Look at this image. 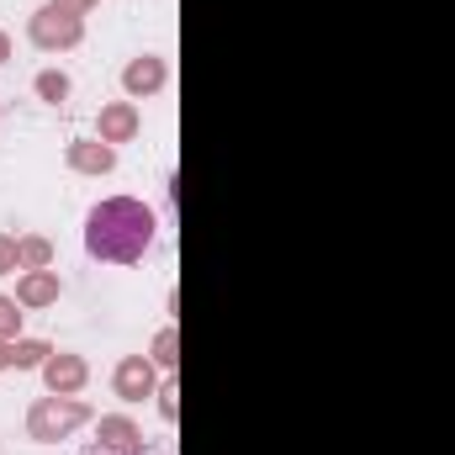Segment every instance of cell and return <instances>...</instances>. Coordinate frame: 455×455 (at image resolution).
Wrapping results in <instances>:
<instances>
[{
  "instance_id": "cell-11",
  "label": "cell",
  "mask_w": 455,
  "mask_h": 455,
  "mask_svg": "<svg viewBox=\"0 0 455 455\" xmlns=\"http://www.w3.org/2000/svg\"><path fill=\"white\" fill-rule=\"evenodd\" d=\"M16 254H21L27 265H43V259H48V243H43V238H27V243H21Z\"/></svg>"
},
{
  "instance_id": "cell-9",
  "label": "cell",
  "mask_w": 455,
  "mask_h": 455,
  "mask_svg": "<svg viewBox=\"0 0 455 455\" xmlns=\"http://www.w3.org/2000/svg\"><path fill=\"white\" fill-rule=\"evenodd\" d=\"M132 122H138L132 107H112V112L101 116V132H107V138H127V132H132Z\"/></svg>"
},
{
  "instance_id": "cell-7",
  "label": "cell",
  "mask_w": 455,
  "mask_h": 455,
  "mask_svg": "<svg viewBox=\"0 0 455 455\" xmlns=\"http://www.w3.org/2000/svg\"><path fill=\"white\" fill-rule=\"evenodd\" d=\"M53 297H59V275L32 270V275L21 281V302H27V307H43V302H53Z\"/></svg>"
},
{
  "instance_id": "cell-16",
  "label": "cell",
  "mask_w": 455,
  "mask_h": 455,
  "mask_svg": "<svg viewBox=\"0 0 455 455\" xmlns=\"http://www.w3.org/2000/svg\"><path fill=\"white\" fill-rule=\"evenodd\" d=\"M0 59H5V37H0Z\"/></svg>"
},
{
  "instance_id": "cell-13",
  "label": "cell",
  "mask_w": 455,
  "mask_h": 455,
  "mask_svg": "<svg viewBox=\"0 0 455 455\" xmlns=\"http://www.w3.org/2000/svg\"><path fill=\"white\" fill-rule=\"evenodd\" d=\"M48 355V344H16V365H37Z\"/></svg>"
},
{
  "instance_id": "cell-2",
  "label": "cell",
  "mask_w": 455,
  "mask_h": 455,
  "mask_svg": "<svg viewBox=\"0 0 455 455\" xmlns=\"http://www.w3.org/2000/svg\"><path fill=\"white\" fill-rule=\"evenodd\" d=\"M32 37H37L43 48H69V43H80V16H75L69 5H48V11H37Z\"/></svg>"
},
{
  "instance_id": "cell-4",
  "label": "cell",
  "mask_w": 455,
  "mask_h": 455,
  "mask_svg": "<svg viewBox=\"0 0 455 455\" xmlns=\"http://www.w3.org/2000/svg\"><path fill=\"white\" fill-rule=\"evenodd\" d=\"M148 387H154V371H148V360H122L116 365V392L122 397H148Z\"/></svg>"
},
{
  "instance_id": "cell-5",
  "label": "cell",
  "mask_w": 455,
  "mask_h": 455,
  "mask_svg": "<svg viewBox=\"0 0 455 455\" xmlns=\"http://www.w3.org/2000/svg\"><path fill=\"white\" fill-rule=\"evenodd\" d=\"M43 371H48V387H53V392H75V387L85 381V365H80L75 355H59V360H48Z\"/></svg>"
},
{
  "instance_id": "cell-10",
  "label": "cell",
  "mask_w": 455,
  "mask_h": 455,
  "mask_svg": "<svg viewBox=\"0 0 455 455\" xmlns=\"http://www.w3.org/2000/svg\"><path fill=\"white\" fill-rule=\"evenodd\" d=\"M37 91H43L48 101H59V96L69 91V80H64V75H43V80H37Z\"/></svg>"
},
{
  "instance_id": "cell-8",
  "label": "cell",
  "mask_w": 455,
  "mask_h": 455,
  "mask_svg": "<svg viewBox=\"0 0 455 455\" xmlns=\"http://www.w3.org/2000/svg\"><path fill=\"white\" fill-rule=\"evenodd\" d=\"M69 159H75L80 170H112V148H107V143H101V148H96V143H80Z\"/></svg>"
},
{
  "instance_id": "cell-14",
  "label": "cell",
  "mask_w": 455,
  "mask_h": 455,
  "mask_svg": "<svg viewBox=\"0 0 455 455\" xmlns=\"http://www.w3.org/2000/svg\"><path fill=\"white\" fill-rule=\"evenodd\" d=\"M16 259H21V254H16V243H11V238H0V270H11Z\"/></svg>"
},
{
  "instance_id": "cell-12",
  "label": "cell",
  "mask_w": 455,
  "mask_h": 455,
  "mask_svg": "<svg viewBox=\"0 0 455 455\" xmlns=\"http://www.w3.org/2000/svg\"><path fill=\"white\" fill-rule=\"evenodd\" d=\"M16 329H21V313H16V302L0 297V334H16Z\"/></svg>"
},
{
  "instance_id": "cell-3",
  "label": "cell",
  "mask_w": 455,
  "mask_h": 455,
  "mask_svg": "<svg viewBox=\"0 0 455 455\" xmlns=\"http://www.w3.org/2000/svg\"><path fill=\"white\" fill-rule=\"evenodd\" d=\"M85 419V408L80 403H37L32 408V440H53V435H64V429H75Z\"/></svg>"
},
{
  "instance_id": "cell-1",
  "label": "cell",
  "mask_w": 455,
  "mask_h": 455,
  "mask_svg": "<svg viewBox=\"0 0 455 455\" xmlns=\"http://www.w3.org/2000/svg\"><path fill=\"white\" fill-rule=\"evenodd\" d=\"M148 243H154V212L143 202L112 196V202L91 207V218H85V249H91V259L132 265V259H143Z\"/></svg>"
},
{
  "instance_id": "cell-6",
  "label": "cell",
  "mask_w": 455,
  "mask_h": 455,
  "mask_svg": "<svg viewBox=\"0 0 455 455\" xmlns=\"http://www.w3.org/2000/svg\"><path fill=\"white\" fill-rule=\"evenodd\" d=\"M159 85H164V64H159V59H138V64L127 69V91H132V96L159 91Z\"/></svg>"
},
{
  "instance_id": "cell-15",
  "label": "cell",
  "mask_w": 455,
  "mask_h": 455,
  "mask_svg": "<svg viewBox=\"0 0 455 455\" xmlns=\"http://www.w3.org/2000/svg\"><path fill=\"white\" fill-rule=\"evenodd\" d=\"M64 5H91V0H64Z\"/></svg>"
}]
</instances>
